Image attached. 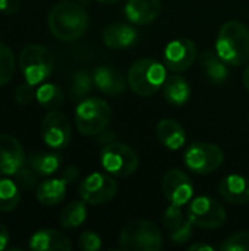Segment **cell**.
<instances>
[{
    "label": "cell",
    "instance_id": "5",
    "mask_svg": "<svg viewBox=\"0 0 249 251\" xmlns=\"http://www.w3.org/2000/svg\"><path fill=\"white\" fill-rule=\"evenodd\" d=\"M112 118V109L107 101L97 97L82 99L75 110V125L82 135L94 137L101 134Z\"/></svg>",
    "mask_w": 249,
    "mask_h": 251
},
{
    "label": "cell",
    "instance_id": "19",
    "mask_svg": "<svg viewBox=\"0 0 249 251\" xmlns=\"http://www.w3.org/2000/svg\"><path fill=\"white\" fill-rule=\"evenodd\" d=\"M220 196L232 204H244L249 201V179L242 175H227L219 184Z\"/></svg>",
    "mask_w": 249,
    "mask_h": 251
},
{
    "label": "cell",
    "instance_id": "23",
    "mask_svg": "<svg viewBox=\"0 0 249 251\" xmlns=\"http://www.w3.org/2000/svg\"><path fill=\"white\" fill-rule=\"evenodd\" d=\"M201 68L204 69L207 78L213 84H223L229 78V68L227 63L214 51L204 50L201 54Z\"/></svg>",
    "mask_w": 249,
    "mask_h": 251
},
{
    "label": "cell",
    "instance_id": "36",
    "mask_svg": "<svg viewBox=\"0 0 249 251\" xmlns=\"http://www.w3.org/2000/svg\"><path fill=\"white\" fill-rule=\"evenodd\" d=\"M21 9V0H0V12L15 15Z\"/></svg>",
    "mask_w": 249,
    "mask_h": 251
},
{
    "label": "cell",
    "instance_id": "40",
    "mask_svg": "<svg viewBox=\"0 0 249 251\" xmlns=\"http://www.w3.org/2000/svg\"><path fill=\"white\" fill-rule=\"evenodd\" d=\"M244 85H245L247 91L249 93V63L248 66L245 68V71H244Z\"/></svg>",
    "mask_w": 249,
    "mask_h": 251
},
{
    "label": "cell",
    "instance_id": "15",
    "mask_svg": "<svg viewBox=\"0 0 249 251\" xmlns=\"http://www.w3.org/2000/svg\"><path fill=\"white\" fill-rule=\"evenodd\" d=\"M139 34L138 31L122 22H114L110 24L104 28L103 31V43L106 47L112 50H125L138 43Z\"/></svg>",
    "mask_w": 249,
    "mask_h": 251
},
{
    "label": "cell",
    "instance_id": "20",
    "mask_svg": "<svg viewBox=\"0 0 249 251\" xmlns=\"http://www.w3.org/2000/svg\"><path fill=\"white\" fill-rule=\"evenodd\" d=\"M69 184L70 182L63 175L62 178L45 179L35 188V197L43 206H56L65 199Z\"/></svg>",
    "mask_w": 249,
    "mask_h": 251
},
{
    "label": "cell",
    "instance_id": "32",
    "mask_svg": "<svg viewBox=\"0 0 249 251\" xmlns=\"http://www.w3.org/2000/svg\"><path fill=\"white\" fill-rule=\"evenodd\" d=\"M183 221L185 219H183V213L181 210V206L170 204L163 213V225L167 231L178 228L181 224H183Z\"/></svg>",
    "mask_w": 249,
    "mask_h": 251
},
{
    "label": "cell",
    "instance_id": "25",
    "mask_svg": "<svg viewBox=\"0 0 249 251\" xmlns=\"http://www.w3.org/2000/svg\"><path fill=\"white\" fill-rule=\"evenodd\" d=\"M35 100L47 110L59 109L65 101V94L56 84H41L35 91Z\"/></svg>",
    "mask_w": 249,
    "mask_h": 251
},
{
    "label": "cell",
    "instance_id": "6",
    "mask_svg": "<svg viewBox=\"0 0 249 251\" xmlns=\"http://www.w3.org/2000/svg\"><path fill=\"white\" fill-rule=\"evenodd\" d=\"M19 69L26 82L38 85L51 75L54 56L41 44H28L19 54Z\"/></svg>",
    "mask_w": 249,
    "mask_h": 251
},
{
    "label": "cell",
    "instance_id": "11",
    "mask_svg": "<svg viewBox=\"0 0 249 251\" xmlns=\"http://www.w3.org/2000/svg\"><path fill=\"white\" fill-rule=\"evenodd\" d=\"M41 138L50 149L63 150L72 138L70 124L66 115L57 110H50L41 122Z\"/></svg>",
    "mask_w": 249,
    "mask_h": 251
},
{
    "label": "cell",
    "instance_id": "37",
    "mask_svg": "<svg viewBox=\"0 0 249 251\" xmlns=\"http://www.w3.org/2000/svg\"><path fill=\"white\" fill-rule=\"evenodd\" d=\"M70 184H73L76 179H78V176H79V171H78V168H75V166H69V168H66L65 171H63V174H62Z\"/></svg>",
    "mask_w": 249,
    "mask_h": 251
},
{
    "label": "cell",
    "instance_id": "1",
    "mask_svg": "<svg viewBox=\"0 0 249 251\" xmlns=\"http://www.w3.org/2000/svg\"><path fill=\"white\" fill-rule=\"evenodd\" d=\"M48 29L54 38L70 43L81 38L88 29V13L78 3L63 0L54 4L47 18Z\"/></svg>",
    "mask_w": 249,
    "mask_h": 251
},
{
    "label": "cell",
    "instance_id": "2",
    "mask_svg": "<svg viewBox=\"0 0 249 251\" xmlns=\"http://www.w3.org/2000/svg\"><path fill=\"white\" fill-rule=\"evenodd\" d=\"M216 53L230 66L249 62V29L239 21L223 24L216 40Z\"/></svg>",
    "mask_w": 249,
    "mask_h": 251
},
{
    "label": "cell",
    "instance_id": "7",
    "mask_svg": "<svg viewBox=\"0 0 249 251\" xmlns=\"http://www.w3.org/2000/svg\"><path fill=\"white\" fill-rule=\"evenodd\" d=\"M100 163L107 174L126 178L138 169L139 159L129 146L123 143H107L100 153Z\"/></svg>",
    "mask_w": 249,
    "mask_h": 251
},
{
    "label": "cell",
    "instance_id": "4",
    "mask_svg": "<svg viewBox=\"0 0 249 251\" xmlns=\"http://www.w3.org/2000/svg\"><path fill=\"white\" fill-rule=\"evenodd\" d=\"M166 78L164 65L150 57L135 60L128 71V85L141 97L156 94L160 88H163Z\"/></svg>",
    "mask_w": 249,
    "mask_h": 251
},
{
    "label": "cell",
    "instance_id": "41",
    "mask_svg": "<svg viewBox=\"0 0 249 251\" xmlns=\"http://www.w3.org/2000/svg\"><path fill=\"white\" fill-rule=\"evenodd\" d=\"M98 1H101V3H104V4H114V3H117V1H120V0H98Z\"/></svg>",
    "mask_w": 249,
    "mask_h": 251
},
{
    "label": "cell",
    "instance_id": "9",
    "mask_svg": "<svg viewBox=\"0 0 249 251\" xmlns=\"http://www.w3.org/2000/svg\"><path fill=\"white\" fill-rule=\"evenodd\" d=\"M225 160L222 149L210 143L191 144L183 156L185 166L197 175H208L216 172Z\"/></svg>",
    "mask_w": 249,
    "mask_h": 251
},
{
    "label": "cell",
    "instance_id": "10",
    "mask_svg": "<svg viewBox=\"0 0 249 251\" xmlns=\"http://www.w3.org/2000/svg\"><path fill=\"white\" fill-rule=\"evenodd\" d=\"M117 182L107 174L92 172L79 184L81 199L92 206H101L110 201L117 193Z\"/></svg>",
    "mask_w": 249,
    "mask_h": 251
},
{
    "label": "cell",
    "instance_id": "14",
    "mask_svg": "<svg viewBox=\"0 0 249 251\" xmlns=\"http://www.w3.org/2000/svg\"><path fill=\"white\" fill-rule=\"evenodd\" d=\"M26 156L18 138L0 134V176H15L25 165Z\"/></svg>",
    "mask_w": 249,
    "mask_h": 251
},
{
    "label": "cell",
    "instance_id": "27",
    "mask_svg": "<svg viewBox=\"0 0 249 251\" xmlns=\"http://www.w3.org/2000/svg\"><path fill=\"white\" fill-rule=\"evenodd\" d=\"M21 201L19 187L15 181L0 178V212L13 210Z\"/></svg>",
    "mask_w": 249,
    "mask_h": 251
},
{
    "label": "cell",
    "instance_id": "42",
    "mask_svg": "<svg viewBox=\"0 0 249 251\" xmlns=\"http://www.w3.org/2000/svg\"><path fill=\"white\" fill-rule=\"evenodd\" d=\"M248 119H249V116H248Z\"/></svg>",
    "mask_w": 249,
    "mask_h": 251
},
{
    "label": "cell",
    "instance_id": "38",
    "mask_svg": "<svg viewBox=\"0 0 249 251\" xmlns=\"http://www.w3.org/2000/svg\"><path fill=\"white\" fill-rule=\"evenodd\" d=\"M9 231H7V228L3 225V224H0V251L4 250L6 247H7V244H9Z\"/></svg>",
    "mask_w": 249,
    "mask_h": 251
},
{
    "label": "cell",
    "instance_id": "35",
    "mask_svg": "<svg viewBox=\"0 0 249 251\" xmlns=\"http://www.w3.org/2000/svg\"><path fill=\"white\" fill-rule=\"evenodd\" d=\"M34 87L35 85H32V84H29L26 81L23 84L18 85L16 90H15V101L18 104H22V106H26V104L32 103L34 99H35V91H37Z\"/></svg>",
    "mask_w": 249,
    "mask_h": 251
},
{
    "label": "cell",
    "instance_id": "8",
    "mask_svg": "<svg viewBox=\"0 0 249 251\" xmlns=\"http://www.w3.org/2000/svg\"><path fill=\"white\" fill-rule=\"evenodd\" d=\"M188 219L197 228L219 229L225 225L227 215L220 201L208 196H201L191 200L188 207Z\"/></svg>",
    "mask_w": 249,
    "mask_h": 251
},
{
    "label": "cell",
    "instance_id": "3",
    "mask_svg": "<svg viewBox=\"0 0 249 251\" xmlns=\"http://www.w3.org/2000/svg\"><path fill=\"white\" fill-rule=\"evenodd\" d=\"M119 246L125 251H160L163 249V234L154 222L135 219L122 228Z\"/></svg>",
    "mask_w": 249,
    "mask_h": 251
},
{
    "label": "cell",
    "instance_id": "28",
    "mask_svg": "<svg viewBox=\"0 0 249 251\" xmlns=\"http://www.w3.org/2000/svg\"><path fill=\"white\" fill-rule=\"evenodd\" d=\"M94 85V79H92V74L87 72V71H78L73 74L72 81H70V87H69V96L72 100H82L91 90Z\"/></svg>",
    "mask_w": 249,
    "mask_h": 251
},
{
    "label": "cell",
    "instance_id": "39",
    "mask_svg": "<svg viewBox=\"0 0 249 251\" xmlns=\"http://www.w3.org/2000/svg\"><path fill=\"white\" fill-rule=\"evenodd\" d=\"M189 251H214V247L208 244H203V243H195L189 246Z\"/></svg>",
    "mask_w": 249,
    "mask_h": 251
},
{
    "label": "cell",
    "instance_id": "22",
    "mask_svg": "<svg viewBox=\"0 0 249 251\" xmlns=\"http://www.w3.org/2000/svg\"><path fill=\"white\" fill-rule=\"evenodd\" d=\"M163 96L172 106H183L191 99V85L181 75H170L163 84Z\"/></svg>",
    "mask_w": 249,
    "mask_h": 251
},
{
    "label": "cell",
    "instance_id": "24",
    "mask_svg": "<svg viewBox=\"0 0 249 251\" xmlns=\"http://www.w3.org/2000/svg\"><path fill=\"white\" fill-rule=\"evenodd\" d=\"M40 176H50L62 165V156L57 153H31L25 162Z\"/></svg>",
    "mask_w": 249,
    "mask_h": 251
},
{
    "label": "cell",
    "instance_id": "17",
    "mask_svg": "<svg viewBox=\"0 0 249 251\" xmlns=\"http://www.w3.org/2000/svg\"><path fill=\"white\" fill-rule=\"evenodd\" d=\"M161 12L160 0H128L125 4V16L136 25H148L158 18Z\"/></svg>",
    "mask_w": 249,
    "mask_h": 251
},
{
    "label": "cell",
    "instance_id": "16",
    "mask_svg": "<svg viewBox=\"0 0 249 251\" xmlns=\"http://www.w3.org/2000/svg\"><path fill=\"white\" fill-rule=\"evenodd\" d=\"M92 79H94V85L101 93L109 96H116L126 90V78L122 74V71H119L114 66H109V65L97 66L92 71Z\"/></svg>",
    "mask_w": 249,
    "mask_h": 251
},
{
    "label": "cell",
    "instance_id": "29",
    "mask_svg": "<svg viewBox=\"0 0 249 251\" xmlns=\"http://www.w3.org/2000/svg\"><path fill=\"white\" fill-rule=\"evenodd\" d=\"M15 56L10 47L0 41V87L6 85L15 74Z\"/></svg>",
    "mask_w": 249,
    "mask_h": 251
},
{
    "label": "cell",
    "instance_id": "21",
    "mask_svg": "<svg viewBox=\"0 0 249 251\" xmlns=\"http://www.w3.org/2000/svg\"><path fill=\"white\" fill-rule=\"evenodd\" d=\"M158 141L169 150H179L186 143L185 129L173 119H161L156 126Z\"/></svg>",
    "mask_w": 249,
    "mask_h": 251
},
{
    "label": "cell",
    "instance_id": "33",
    "mask_svg": "<svg viewBox=\"0 0 249 251\" xmlns=\"http://www.w3.org/2000/svg\"><path fill=\"white\" fill-rule=\"evenodd\" d=\"M192 229H194L192 222H191L189 219H188V221H183V224H181L178 228L169 231V232H170L169 238H170V241H172L173 244L182 246V244H185V243H188V241L191 240V237H192Z\"/></svg>",
    "mask_w": 249,
    "mask_h": 251
},
{
    "label": "cell",
    "instance_id": "30",
    "mask_svg": "<svg viewBox=\"0 0 249 251\" xmlns=\"http://www.w3.org/2000/svg\"><path fill=\"white\" fill-rule=\"evenodd\" d=\"M38 176L40 175L25 163L15 175V182L23 191H32L38 187Z\"/></svg>",
    "mask_w": 249,
    "mask_h": 251
},
{
    "label": "cell",
    "instance_id": "12",
    "mask_svg": "<svg viewBox=\"0 0 249 251\" xmlns=\"http://www.w3.org/2000/svg\"><path fill=\"white\" fill-rule=\"evenodd\" d=\"M161 188L167 201L175 206L189 203L194 196V185L189 176L179 169H170L164 174Z\"/></svg>",
    "mask_w": 249,
    "mask_h": 251
},
{
    "label": "cell",
    "instance_id": "26",
    "mask_svg": "<svg viewBox=\"0 0 249 251\" xmlns=\"http://www.w3.org/2000/svg\"><path fill=\"white\" fill-rule=\"evenodd\" d=\"M60 225L65 229H76L87 221V206L85 201L69 203L60 213Z\"/></svg>",
    "mask_w": 249,
    "mask_h": 251
},
{
    "label": "cell",
    "instance_id": "31",
    "mask_svg": "<svg viewBox=\"0 0 249 251\" xmlns=\"http://www.w3.org/2000/svg\"><path fill=\"white\" fill-rule=\"evenodd\" d=\"M222 251H249V232H238L225 240L220 246Z\"/></svg>",
    "mask_w": 249,
    "mask_h": 251
},
{
    "label": "cell",
    "instance_id": "34",
    "mask_svg": "<svg viewBox=\"0 0 249 251\" xmlns=\"http://www.w3.org/2000/svg\"><path fill=\"white\" fill-rule=\"evenodd\" d=\"M78 246L82 251H98L101 249L103 243L98 234L92 232V231H85L81 234L79 240H78Z\"/></svg>",
    "mask_w": 249,
    "mask_h": 251
},
{
    "label": "cell",
    "instance_id": "13",
    "mask_svg": "<svg viewBox=\"0 0 249 251\" xmlns=\"http://www.w3.org/2000/svg\"><path fill=\"white\" fill-rule=\"evenodd\" d=\"M197 59V46L189 38L172 40L164 47V63L173 72H183L189 69Z\"/></svg>",
    "mask_w": 249,
    "mask_h": 251
},
{
    "label": "cell",
    "instance_id": "18",
    "mask_svg": "<svg viewBox=\"0 0 249 251\" xmlns=\"http://www.w3.org/2000/svg\"><path fill=\"white\" fill-rule=\"evenodd\" d=\"M28 247L34 251H70V240L60 231L41 229L37 231L28 243Z\"/></svg>",
    "mask_w": 249,
    "mask_h": 251
}]
</instances>
